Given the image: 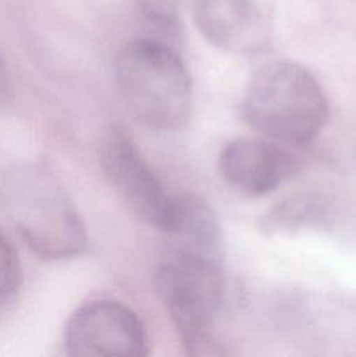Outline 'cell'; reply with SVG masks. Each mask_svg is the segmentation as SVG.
<instances>
[{"instance_id":"obj_9","label":"cell","mask_w":356,"mask_h":357,"mask_svg":"<svg viewBox=\"0 0 356 357\" xmlns=\"http://www.w3.org/2000/svg\"><path fill=\"white\" fill-rule=\"evenodd\" d=\"M320 216L321 206L316 199L309 195H293L276 204L267 215L262 216L260 229L264 234L288 236L318 222Z\"/></svg>"},{"instance_id":"obj_8","label":"cell","mask_w":356,"mask_h":357,"mask_svg":"<svg viewBox=\"0 0 356 357\" xmlns=\"http://www.w3.org/2000/svg\"><path fill=\"white\" fill-rule=\"evenodd\" d=\"M192 14L199 33L220 51L255 56L269 47L271 28L257 0H194Z\"/></svg>"},{"instance_id":"obj_2","label":"cell","mask_w":356,"mask_h":357,"mask_svg":"<svg viewBox=\"0 0 356 357\" xmlns=\"http://www.w3.org/2000/svg\"><path fill=\"white\" fill-rule=\"evenodd\" d=\"M241 114L258 135L286 146L309 145L328 122L327 94L295 61H274L248 80Z\"/></svg>"},{"instance_id":"obj_1","label":"cell","mask_w":356,"mask_h":357,"mask_svg":"<svg viewBox=\"0 0 356 357\" xmlns=\"http://www.w3.org/2000/svg\"><path fill=\"white\" fill-rule=\"evenodd\" d=\"M0 195L10 222L37 257L68 260L87 248L82 218L45 164L10 167L2 178Z\"/></svg>"},{"instance_id":"obj_3","label":"cell","mask_w":356,"mask_h":357,"mask_svg":"<svg viewBox=\"0 0 356 357\" xmlns=\"http://www.w3.org/2000/svg\"><path fill=\"white\" fill-rule=\"evenodd\" d=\"M115 79L135 121L154 131H180L191 119L188 70L168 42L136 38L121 49Z\"/></svg>"},{"instance_id":"obj_7","label":"cell","mask_w":356,"mask_h":357,"mask_svg":"<svg viewBox=\"0 0 356 357\" xmlns=\"http://www.w3.org/2000/svg\"><path fill=\"white\" fill-rule=\"evenodd\" d=\"M218 169L230 188L248 197H262L295 176L299 160L267 138H239L223 146Z\"/></svg>"},{"instance_id":"obj_12","label":"cell","mask_w":356,"mask_h":357,"mask_svg":"<svg viewBox=\"0 0 356 357\" xmlns=\"http://www.w3.org/2000/svg\"><path fill=\"white\" fill-rule=\"evenodd\" d=\"M10 94H13V87H10V75H9V70H7L2 51H0V108H3L7 103H9Z\"/></svg>"},{"instance_id":"obj_4","label":"cell","mask_w":356,"mask_h":357,"mask_svg":"<svg viewBox=\"0 0 356 357\" xmlns=\"http://www.w3.org/2000/svg\"><path fill=\"white\" fill-rule=\"evenodd\" d=\"M156 291L188 356H220L215 319L225 291L223 258L164 250L154 275Z\"/></svg>"},{"instance_id":"obj_11","label":"cell","mask_w":356,"mask_h":357,"mask_svg":"<svg viewBox=\"0 0 356 357\" xmlns=\"http://www.w3.org/2000/svg\"><path fill=\"white\" fill-rule=\"evenodd\" d=\"M21 286V264L14 248L0 236V305L9 302Z\"/></svg>"},{"instance_id":"obj_10","label":"cell","mask_w":356,"mask_h":357,"mask_svg":"<svg viewBox=\"0 0 356 357\" xmlns=\"http://www.w3.org/2000/svg\"><path fill=\"white\" fill-rule=\"evenodd\" d=\"M140 13L147 21L164 30L166 33L175 35L180 26V3L181 0H135Z\"/></svg>"},{"instance_id":"obj_5","label":"cell","mask_w":356,"mask_h":357,"mask_svg":"<svg viewBox=\"0 0 356 357\" xmlns=\"http://www.w3.org/2000/svg\"><path fill=\"white\" fill-rule=\"evenodd\" d=\"M100 164L129 211L161 234L173 218L175 195L168 194L138 146L121 129H110L100 149Z\"/></svg>"},{"instance_id":"obj_6","label":"cell","mask_w":356,"mask_h":357,"mask_svg":"<svg viewBox=\"0 0 356 357\" xmlns=\"http://www.w3.org/2000/svg\"><path fill=\"white\" fill-rule=\"evenodd\" d=\"M150 340L135 310L117 300L84 303L66 321L63 331L65 354L143 357Z\"/></svg>"}]
</instances>
